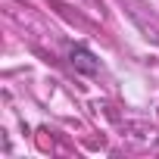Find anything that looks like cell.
Returning a JSON list of instances; mask_svg holds the SVG:
<instances>
[{"label":"cell","mask_w":159,"mask_h":159,"mask_svg":"<svg viewBox=\"0 0 159 159\" xmlns=\"http://www.w3.org/2000/svg\"><path fill=\"white\" fill-rule=\"evenodd\" d=\"M69 66L78 72V75H84V78H94V75H100V56L88 47V44H72L69 47Z\"/></svg>","instance_id":"1"}]
</instances>
